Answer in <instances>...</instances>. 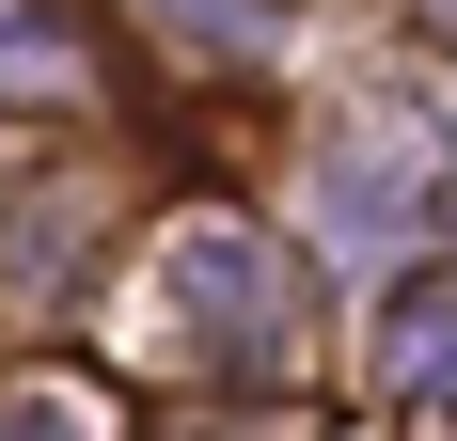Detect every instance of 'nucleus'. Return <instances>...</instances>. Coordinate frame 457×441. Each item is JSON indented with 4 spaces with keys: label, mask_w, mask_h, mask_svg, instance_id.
Segmentation results:
<instances>
[{
    "label": "nucleus",
    "mask_w": 457,
    "mask_h": 441,
    "mask_svg": "<svg viewBox=\"0 0 457 441\" xmlns=\"http://www.w3.org/2000/svg\"><path fill=\"white\" fill-rule=\"evenodd\" d=\"M331 220H347V237H378V220H395V237H411V220H426V142L395 127V158H378V142H347V158H331Z\"/></svg>",
    "instance_id": "1"
},
{
    "label": "nucleus",
    "mask_w": 457,
    "mask_h": 441,
    "mask_svg": "<svg viewBox=\"0 0 457 441\" xmlns=\"http://www.w3.org/2000/svg\"><path fill=\"white\" fill-rule=\"evenodd\" d=\"M378 362H395V395H457V284H411L378 315Z\"/></svg>",
    "instance_id": "2"
},
{
    "label": "nucleus",
    "mask_w": 457,
    "mask_h": 441,
    "mask_svg": "<svg viewBox=\"0 0 457 441\" xmlns=\"http://www.w3.org/2000/svg\"><path fill=\"white\" fill-rule=\"evenodd\" d=\"M63 63H79V16H63V0H0V95L63 79Z\"/></svg>",
    "instance_id": "3"
},
{
    "label": "nucleus",
    "mask_w": 457,
    "mask_h": 441,
    "mask_svg": "<svg viewBox=\"0 0 457 441\" xmlns=\"http://www.w3.org/2000/svg\"><path fill=\"white\" fill-rule=\"evenodd\" d=\"M0 441H95V410H79V395H32V410H16Z\"/></svg>",
    "instance_id": "4"
},
{
    "label": "nucleus",
    "mask_w": 457,
    "mask_h": 441,
    "mask_svg": "<svg viewBox=\"0 0 457 441\" xmlns=\"http://www.w3.org/2000/svg\"><path fill=\"white\" fill-rule=\"evenodd\" d=\"M442 32H457V0H442Z\"/></svg>",
    "instance_id": "5"
}]
</instances>
